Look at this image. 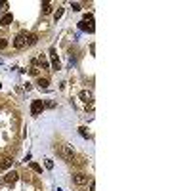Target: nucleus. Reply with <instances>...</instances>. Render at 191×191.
I'll use <instances>...</instances> for the list:
<instances>
[{
  "label": "nucleus",
  "instance_id": "1",
  "mask_svg": "<svg viewBox=\"0 0 191 191\" xmlns=\"http://www.w3.org/2000/svg\"><path fill=\"white\" fill-rule=\"evenodd\" d=\"M42 109H44L42 99H35L31 103V113H32V115H40V113H42Z\"/></svg>",
  "mask_w": 191,
  "mask_h": 191
},
{
  "label": "nucleus",
  "instance_id": "2",
  "mask_svg": "<svg viewBox=\"0 0 191 191\" xmlns=\"http://www.w3.org/2000/svg\"><path fill=\"white\" fill-rule=\"evenodd\" d=\"M27 36L25 35H17V36H15V40H14V46L15 48H17V50H21V48H25L27 46Z\"/></svg>",
  "mask_w": 191,
  "mask_h": 191
},
{
  "label": "nucleus",
  "instance_id": "3",
  "mask_svg": "<svg viewBox=\"0 0 191 191\" xmlns=\"http://www.w3.org/2000/svg\"><path fill=\"white\" fill-rule=\"evenodd\" d=\"M17 178H19V174L12 170V172H8L6 176H4V182H6V184H15V182H17Z\"/></svg>",
  "mask_w": 191,
  "mask_h": 191
},
{
  "label": "nucleus",
  "instance_id": "4",
  "mask_svg": "<svg viewBox=\"0 0 191 191\" xmlns=\"http://www.w3.org/2000/svg\"><path fill=\"white\" fill-rule=\"evenodd\" d=\"M73 182L76 185H84V184H88V176L86 174H76V176H73Z\"/></svg>",
  "mask_w": 191,
  "mask_h": 191
},
{
  "label": "nucleus",
  "instance_id": "5",
  "mask_svg": "<svg viewBox=\"0 0 191 191\" xmlns=\"http://www.w3.org/2000/svg\"><path fill=\"white\" fill-rule=\"evenodd\" d=\"M12 162H14V159H12V157H6V159H4L2 162H0V168H2V170L10 168V166H12Z\"/></svg>",
  "mask_w": 191,
  "mask_h": 191
},
{
  "label": "nucleus",
  "instance_id": "6",
  "mask_svg": "<svg viewBox=\"0 0 191 191\" xmlns=\"http://www.w3.org/2000/svg\"><path fill=\"white\" fill-rule=\"evenodd\" d=\"M14 21V17H12V14H6L2 19H0V25H10V23Z\"/></svg>",
  "mask_w": 191,
  "mask_h": 191
},
{
  "label": "nucleus",
  "instance_id": "7",
  "mask_svg": "<svg viewBox=\"0 0 191 191\" xmlns=\"http://www.w3.org/2000/svg\"><path fill=\"white\" fill-rule=\"evenodd\" d=\"M80 99H82L84 103H88V101L92 99V94H90V92H86V90H84V92H80Z\"/></svg>",
  "mask_w": 191,
  "mask_h": 191
},
{
  "label": "nucleus",
  "instance_id": "8",
  "mask_svg": "<svg viewBox=\"0 0 191 191\" xmlns=\"http://www.w3.org/2000/svg\"><path fill=\"white\" fill-rule=\"evenodd\" d=\"M50 54H52V67H54V69H59V59L55 58V52L52 50Z\"/></svg>",
  "mask_w": 191,
  "mask_h": 191
},
{
  "label": "nucleus",
  "instance_id": "9",
  "mask_svg": "<svg viewBox=\"0 0 191 191\" xmlns=\"http://www.w3.org/2000/svg\"><path fill=\"white\" fill-rule=\"evenodd\" d=\"M27 46H32V44H36V40H38V36H36V35H29V36H27Z\"/></svg>",
  "mask_w": 191,
  "mask_h": 191
},
{
  "label": "nucleus",
  "instance_id": "10",
  "mask_svg": "<svg viewBox=\"0 0 191 191\" xmlns=\"http://www.w3.org/2000/svg\"><path fill=\"white\" fill-rule=\"evenodd\" d=\"M63 155H65V159H67V161H71V159H73V149L69 147V145L63 149Z\"/></svg>",
  "mask_w": 191,
  "mask_h": 191
},
{
  "label": "nucleus",
  "instance_id": "11",
  "mask_svg": "<svg viewBox=\"0 0 191 191\" xmlns=\"http://www.w3.org/2000/svg\"><path fill=\"white\" fill-rule=\"evenodd\" d=\"M80 29L82 31H90V32H94V25H86V21H80Z\"/></svg>",
  "mask_w": 191,
  "mask_h": 191
},
{
  "label": "nucleus",
  "instance_id": "12",
  "mask_svg": "<svg viewBox=\"0 0 191 191\" xmlns=\"http://www.w3.org/2000/svg\"><path fill=\"white\" fill-rule=\"evenodd\" d=\"M38 61H40V65H42V69H50V63H48V59L44 58V55H40Z\"/></svg>",
  "mask_w": 191,
  "mask_h": 191
},
{
  "label": "nucleus",
  "instance_id": "13",
  "mask_svg": "<svg viewBox=\"0 0 191 191\" xmlns=\"http://www.w3.org/2000/svg\"><path fill=\"white\" fill-rule=\"evenodd\" d=\"M42 12H44V14H50V12H52V4L50 2H44L42 4Z\"/></svg>",
  "mask_w": 191,
  "mask_h": 191
},
{
  "label": "nucleus",
  "instance_id": "14",
  "mask_svg": "<svg viewBox=\"0 0 191 191\" xmlns=\"http://www.w3.org/2000/svg\"><path fill=\"white\" fill-rule=\"evenodd\" d=\"M38 86H40V88H44V90H46V88L50 86V82H48L46 79H40V80H38Z\"/></svg>",
  "mask_w": 191,
  "mask_h": 191
},
{
  "label": "nucleus",
  "instance_id": "15",
  "mask_svg": "<svg viewBox=\"0 0 191 191\" xmlns=\"http://www.w3.org/2000/svg\"><path fill=\"white\" fill-rule=\"evenodd\" d=\"M29 166H31V168H32V170H35V172H38V174H40V172H42V168H40V166H38V164H36V162H29Z\"/></svg>",
  "mask_w": 191,
  "mask_h": 191
},
{
  "label": "nucleus",
  "instance_id": "16",
  "mask_svg": "<svg viewBox=\"0 0 191 191\" xmlns=\"http://www.w3.org/2000/svg\"><path fill=\"white\" fill-rule=\"evenodd\" d=\"M61 15H63V8H59V10H58V12H55V14H54V17H55V21H58V19H59V17H61Z\"/></svg>",
  "mask_w": 191,
  "mask_h": 191
},
{
  "label": "nucleus",
  "instance_id": "17",
  "mask_svg": "<svg viewBox=\"0 0 191 191\" xmlns=\"http://www.w3.org/2000/svg\"><path fill=\"white\" fill-rule=\"evenodd\" d=\"M79 132H80V136H82V138H88V132H86V128H79Z\"/></svg>",
  "mask_w": 191,
  "mask_h": 191
},
{
  "label": "nucleus",
  "instance_id": "18",
  "mask_svg": "<svg viewBox=\"0 0 191 191\" xmlns=\"http://www.w3.org/2000/svg\"><path fill=\"white\" fill-rule=\"evenodd\" d=\"M73 10L79 12V10H80V4H79V2H73Z\"/></svg>",
  "mask_w": 191,
  "mask_h": 191
},
{
  "label": "nucleus",
  "instance_id": "19",
  "mask_svg": "<svg viewBox=\"0 0 191 191\" xmlns=\"http://www.w3.org/2000/svg\"><path fill=\"white\" fill-rule=\"evenodd\" d=\"M46 168H54V161L48 159V161H46Z\"/></svg>",
  "mask_w": 191,
  "mask_h": 191
},
{
  "label": "nucleus",
  "instance_id": "20",
  "mask_svg": "<svg viewBox=\"0 0 191 191\" xmlns=\"http://www.w3.org/2000/svg\"><path fill=\"white\" fill-rule=\"evenodd\" d=\"M90 191H96V182H94V180L90 182Z\"/></svg>",
  "mask_w": 191,
  "mask_h": 191
},
{
  "label": "nucleus",
  "instance_id": "21",
  "mask_svg": "<svg viewBox=\"0 0 191 191\" xmlns=\"http://www.w3.org/2000/svg\"><path fill=\"white\" fill-rule=\"evenodd\" d=\"M8 46V40H0V48H6Z\"/></svg>",
  "mask_w": 191,
  "mask_h": 191
}]
</instances>
